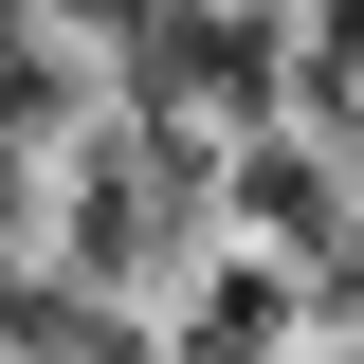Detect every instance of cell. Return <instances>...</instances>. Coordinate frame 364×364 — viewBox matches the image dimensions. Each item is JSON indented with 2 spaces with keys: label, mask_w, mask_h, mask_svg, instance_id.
<instances>
[{
  "label": "cell",
  "mask_w": 364,
  "mask_h": 364,
  "mask_svg": "<svg viewBox=\"0 0 364 364\" xmlns=\"http://www.w3.org/2000/svg\"><path fill=\"white\" fill-rule=\"evenodd\" d=\"M164 328H310V273H273V237L200 255V273H164Z\"/></svg>",
  "instance_id": "1"
},
{
  "label": "cell",
  "mask_w": 364,
  "mask_h": 364,
  "mask_svg": "<svg viewBox=\"0 0 364 364\" xmlns=\"http://www.w3.org/2000/svg\"><path fill=\"white\" fill-rule=\"evenodd\" d=\"M0 18H18V0H0Z\"/></svg>",
  "instance_id": "2"
}]
</instances>
